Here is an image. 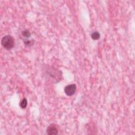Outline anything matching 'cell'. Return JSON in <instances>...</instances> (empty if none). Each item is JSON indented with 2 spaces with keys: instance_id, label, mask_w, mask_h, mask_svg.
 Listing matches in <instances>:
<instances>
[{
  "instance_id": "cell-1",
  "label": "cell",
  "mask_w": 135,
  "mask_h": 135,
  "mask_svg": "<svg viewBox=\"0 0 135 135\" xmlns=\"http://www.w3.org/2000/svg\"><path fill=\"white\" fill-rule=\"evenodd\" d=\"M45 72H46L47 77L53 82L56 83L60 81L62 78L61 71L51 67H47Z\"/></svg>"
},
{
  "instance_id": "cell-8",
  "label": "cell",
  "mask_w": 135,
  "mask_h": 135,
  "mask_svg": "<svg viewBox=\"0 0 135 135\" xmlns=\"http://www.w3.org/2000/svg\"><path fill=\"white\" fill-rule=\"evenodd\" d=\"M24 43L25 46H31L34 44L33 40H25L24 41Z\"/></svg>"
},
{
  "instance_id": "cell-2",
  "label": "cell",
  "mask_w": 135,
  "mask_h": 135,
  "mask_svg": "<svg viewBox=\"0 0 135 135\" xmlns=\"http://www.w3.org/2000/svg\"><path fill=\"white\" fill-rule=\"evenodd\" d=\"M1 44L4 48L6 50L12 49L15 44V41L13 37L10 35H6L3 37L1 40Z\"/></svg>"
},
{
  "instance_id": "cell-3",
  "label": "cell",
  "mask_w": 135,
  "mask_h": 135,
  "mask_svg": "<svg viewBox=\"0 0 135 135\" xmlns=\"http://www.w3.org/2000/svg\"><path fill=\"white\" fill-rule=\"evenodd\" d=\"M77 87L75 84H71L67 86L65 88V92L68 96H73L76 91Z\"/></svg>"
},
{
  "instance_id": "cell-5",
  "label": "cell",
  "mask_w": 135,
  "mask_h": 135,
  "mask_svg": "<svg viewBox=\"0 0 135 135\" xmlns=\"http://www.w3.org/2000/svg\"><path fill=\"white\" fill-rule=\"evenodd\" d=\"M100 38V34L98 32L95 31L91 34V38L94 40H97Z\"/></svg>"
},
{
  "instance_id": "cell-7",
  "label": "cell",
  "mask_w": 135,
  "mask_h": 135,
  "mask_svg": "<svg viewBox=\"0 0 135 135\" xmlns=\"http://www.w3.org/2000/svg\"><path fill=\"white\" fill-rule=\"evenodd\" d=\"M28 105V101L26 98H24L20 103V107L22 109H25Z\"/></svg>"
},
{
  "instance_id": "cell-6",
  "label": "cell",
  "mask_w": 135,
  "mask_h": 135,
  "mask_svg": "<svg viewBox=\"0 0 135 135\" xmlns=\"http://www.w3.org/2000/svg\"><path fill=\"white\" fill-rule=\"evenodd\" d=\"M22 35L24 38L28 39L31 37V33L29 30H25L22 32Z\"/></svg>"
},
{
  "instance_id": "cell-4",
  "label": "cell",
  "mask_w": 135,
  "mask_h": 135,
  "mask_svg": "<svg viewBox=\"0 0 135 135\" xmlns=\"http://www.w3.org/2000/svg\"><path fill=\"white\" fill-rule=\"evenodd\" d=\"M47 133L49 135H56L58 133V129L55 124H51L48 127Z\"/></svg>"
}]
</instances>
